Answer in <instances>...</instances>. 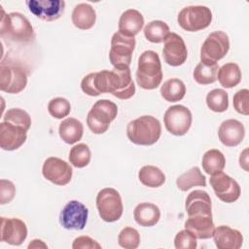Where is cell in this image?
<instances>
[{
    "label": "cell",
    "instance_id": "6da1fadb",
    "mask_svg": "<svg viewBox=\"0 0 249 249\" xmlns=\"http://www.w3.org/2000/svg\"><path fill=\"white\" fill-rule=\"evenodd\" d=\"M82 90L89 96L110 92L119 99H128L135 93V86L129 67H114L89 73L81 82Z\"/></svg>",
    "mask_w": 249,
    "mask_h": 249
},
{
    "label": "cell",
    "instance_id": "7a4b0ae2",
    "mask_svg": "<svg viewBox=\"0 0 249 249\" xmlns=\"http://www.w3.org/2000/svg\"><path fill=\"white\" fill-rule=\"evenodd\" d=\"M186 212L188 219L185 229L192 231L196 239L212 237L215 227L212 219V204L209 195L202 190H195L186 199Z\"/></svg>",
    "mask_w": 249,
    "mask_h": 249
},
{
    "label": "cell",
    "instance_id": "3957f363",
    "mask_svg": "<svg viewBox=\"0 0 249 249\" xmlns=\"http://www.w3.org/2000/svg\"><path fill=\"white\" fill-rule=\"evenodd\" d=\"M0 36L7 41L26 44L34 40L35 32L28 18L22 14L18 12L6 14L2 9Z\"/></svg>",
    "mask_w": 249,
    "mask_h": 249
},
{
    "label": "cell",
    "instance_id": "277c9868",
    "mask_svg": "<svg viewBox=\"0 0 249 249\" xmlns=\"http://www.w3.org/2000/svg\"><path fill=\"white\" fill-rule=\"evenodd\" d=\"M161 124L153 116H141L128 123L126 126L127 138L136 145L150 146L155 144L160 137Z\"/></svg>",
    "mask_w": 249,
    "mask_h": 249
},
{
    "label": "cell",
    "instance_id": "5b68a950",
    "mask_svg": "<svg viewBox=\"0 0 249 249\" xmlns=\"http://www.w3.org/2000/svg\"><path fill=\"white\" fill-rule=\"evenodd\" d=\"M162 80L161 63L159 54L154 51H145L138 59L136 82L144 89H157Z\"/></svg>",
    "mask_w": 249,
    "mask_h": 249
},
{
    "label": "cell",
    "instance_id": "8992f818",
    "mask_svg": "<svg viewBox=\"0 0 249 249\" xmlns=\"http://www.w3.org/2000/svg\"><path fill=\"white\" fill-rule=\"evenodd\" d=\"M117 114L118 107L113 101L108 99L97 100L88 113V126L94 134H102L107 131Z\"/></svg>",
    "mask_w": 249,
    "mask_h": 249
},
{
    "label": "cell",
    "instance_id": "52a82bcc",
    "mask_svg": "<svg viewBox=\"0 0 249 249\" xmlns=\"http://www.w3.org/2000/svg\"><path fill=\"white\" fill-rule=\"evenodd\" d=\"M27 71L15 61L2 60L0 65V89L8 93H18L27 85Z\"/></svg>",
    "mask_w": 249,
    "mask_h": 249
},
{
    "label": "cell",
    "instance_id": "ba28073f",
    "mask_svg": "<svg viewBox=\"0 0 249 249\" xmlns=\"http://www.w3.org/2000/svg\"><path fill=\"white\" fill-rule=\"evenodd\" d=\"M96 208L100 218L108 223L118 221L124 211L120 193L114 188H104L96 196Z\"/></svg>",
    "mask_w": 249,
    "mask_h": 249
},
{
    "label": "cell",
    "instance_id": "9c48e42d",
    "mask_svg": "<svg viewBox=\"0 0 249 249\" xmlns=\"http://www.w3.org/2000/svg\"><path fill=\"white\" fill-rule=\"evenodd\" d=\"M177 21L186 31H199L210 25L212 21V12L206 6H188L179 12Z\"/></svg>",
    "mask_w": 249,
    "mask_h": 249
},
{
    "label": "cell",
    "instance_id": "30bf717a",
    "mask_svg": "<svg viewBox=\"0 0 249 249\" xmlns=\"http://www.w3.org/2000/svg\"><path fill=\"white\" fill-rule=\"evenodd\" d=\"M136 41L134 37L125 36L119 31L111 39L109 59L114 67H129Z\"/></svg>",
    "mask_w": 249,
    "mask_h": 249
},
{
    "label": "cell",
    "instance_id": "8fae6325",
    "mask_svg": "<svg viewBox=\"0 0 249 249\" xmlns=\"http://www.w3.org/2000/svg\"><path fill=\"white\" fill-rule=\"evenodd\" d=\"M230 50L229 36L224 31H214L204 40L200 49V61L216 62L222 59Z\"/></svg>",
    "mask_w": 249,
    "mask_h": 249
},
{
    "label": "cell",
    "instance_id": "7c38bea8",
    "mask_svg": "<svg viewBox=\"0 0 249 249\" xmlns=\"http://www.w3.org/2000/svg\"><path fill=\"white\" fill-rule=\"evenodd\" d=\"M192 113L184 105H173L167 108L163 116L164 126L168 132L176 136L186 134L192 125Z\"/></svg>",
    "mask_w": 249,
    "mask_h": 249
},
{
    "label": "cell",
    "instance_id": "4fadbf2b",
    "mask_svg": "<svg viewBox=\"0 0 249 249\" xmlns=\"http://www.w3.org/2000/svg\"><path fill=\"white\" fill-rule=\"evenodd\" d=\"M209 182L216 196L226 203L234 202L240 196L241 190L238 183L223 171L212 174Z\"/></svg>",
    "mask_w": 249,
    "mask_h": 249
},
{
    "label": "cell",
    "instance_id": "5bb4252c",
    "mask_svg": "<svg viewBox=\"0 0 249 249\" xmlns=\"http://www.w3.org/2000/svg\"><path fill=\"white\" fill-rule=\"evenodd\" d=\"M89 217L88 208L78 200H70L59 214V223L66 230L80 231L86 227Z\"/></svg>",
    "mask_w": 249,
    "mask_h": 249
},
{
    "label": "cell",
    "instance_id": "9a60e30c",
    "mask_svg": "<svg viewBox=\"0 0 249 249\" xmlns=\"http://www.w3.org/2000/svg\"><path fill=\"white\" fill-rule=\"evenodd\" d=\"M42 174L53 184L65 186L71 181L73 170L65 160L56 157H50L43 163Z\"/></svg>",
    "mask_w": 249,
    "mask_h": 249
},
{
    "label": "cell",
    "instance_id": "2e32d148",
    "mask_svg": "<svg viewBox=\"0 0 249 249\" xmlns=\"http://www.w3.org/2000/svg\"><path fill=\"white\" fill-rule=\"evenodd\" d=\"M25 4L31 14L45 21L58 19L65 9L63 0H27Z\"/></svg>",
    "mask_w": 249,
    "mask_h": 249
},
{
    "label": "cell",
    "instance_id": "e0dca14e",
    "mask_svg": "<svg viewBox=\"0 0 249 249\" xmlns=\"http://www.w3.org/2000/svg\"><path fill=\"white\" fill-rule=\"evenodd\" d=\"M162 54L164 61L168 65H182L188 56V50L183 38L174 32L169 33L164 40Z\"/></svg>",
    "mask_w": 249,
    "mask_h": 249
},
{
    "label": "cell",
    "instance_id": "ac0fdd59",
    "mask_svg": "<svg viewBox=\"0 0 249 249\" xmlns=\"http://www.w3.org/2000/svg\"><path fill=\"white\" fill-rule=\"evenodd\" d=\"M27 237V227L18 218L1 217V241L20 245Z\"/></svg>",
    "mask_w": 249,
    "mask_h": 249
},
{
    "label": "cell",
    "instance_id": "d6986e66",
    "mask_svg": "<svg viewBox=\"0 0 249 249\" xmlns=\"http://www.w3.org/2000/svg\"><path fill=\"white\" fill-rule=\"evenodd\" d=\"M26 132L23 127L3 121L0 124V147L5 151L18 149L26 140Z\"/></svg>",
    "mask_w": 249,
    "mask_h": 249
},
{
    "label": "cell",
    "instance_id": "ffe728a7",
    "mask_svg": "<svg viewBox=\"0 0 249 249\" xmlns=\"http://www.w3.org/2000/svg\"><path fill=\"white\" fill-rule=\"evenodd\" d=\"M218 136L223 145L235 147L242 142L245 136L244 125L235 119L226 120L219 126Z\"/></svg>",
    "mask_w": 249,
    "mask_h": 249
},
{
    "label": "cell",
    "instance_id": "44dd1931",
    "mask_svg": "<svg viewBox=\"0 0 249 249\" xmlns=\"http://www.w3.org/2000/svg\"><path fill=\"white\" fill-rule=\"evenodd\" d=\"M212 236L218 249H239L243 243L241 232L225 225L215 228Z\"/></svg>",
    "mask_w": 249,
    "mask_h": 249
},
{
    "label": "cell",
    "instance_id": "7402d4cb",
    "mask_svg": "<svg viewBox=\"0 0 249 249\" xmlns=\"http://www.w3.org/2000/svg\"><path fill=\"white\" fill-rule=\"evenodd\" d=\"M144 25V18L142 14L135 9L124 11L119 19V32L129 37L137 35Z\"/></svg>",
    "mask_w": 249,
    "mask_h": 249
},
{
    "label": "cell",
    "instance_id": "603a6c76",
    "mask_svg": "<svg viewBox=\"0 0 249 249\" xmlns=\"http://www.w3.org/2000/svg\"><path fill=\"white\" fill-rule=\"evenodd\" d=\"M135 222L142 227H153L160 218V208L150 202H142L136 205L133 211Z\"/></svg>",
    "mask_w": 249,
    "mask_h": 249
},
{
    "label": "cell",
    "instance_id": "cb8c5ba5",
    "mask_svg": "<svg viewBox=\"0 0 249 249\" xmlns=\"http://www.w3.org/2000/svg\"><path fill=\"white\" fill-rule=\"evenodd\" d=\"M73 24L82 30L90 29L96 20V14L92 6L88 3H80L75 6L72 12Z\"/></svg>",
    "mask_w": 249,
    "mask_h": 249
},
{
    "label": "cell",
    "instance_id": "d4e9b609",
    "mask_svg": "<svg viewBox=\"0 0 249 249\" xmlns=\"http://www.w3.org/2000/svg\"><path fill=\"white\" fill-rule=\"evenodd\" d=\"M58 133L65 143L74 144L81 140L84 133V125L75 118H67L60 123Z\"/></svg>",
    "mask_w": 249,
    "mask_h": 249
},
{
    "label": "cell",
    "instance_id": "484cf974",
    "mask_svg": "<svg viewBox=\"0 0 249 249\" xmlns=\"http://www.w3.org/2000/svg\"><path fill=\"white\" fill-rule=\"evenodd\" d=\"M241 70L236 63L229 62L224 64L218 70L217 79L222 87L231 89L237 86L241 81Z\"/></svg>",
    "mask_w": 249,
    "mask_h": 249
},
{
    "label": "cell",
    "instance_id": "4316f807",
    "mask_svg": "<svg viewBox=\"0 0 249 249\" xmlns=\"http://www.w3.org/2000/svg\"><path fill=\"white\" fill-rule=\"evenodd\" d=\"M176 186L182 192H187L195 186L205 187L206 186V178L201 173L199 167L194 166L188 171L181 174L176 179Z\"/></svg>",
    "mask_w": 249,
    "mask_h": 249
},
{
    "label": "cell",
    "instance_id": "83f0119b",
    "mask_svg": "<svg viewBox=\"0 0 249 249\" xmlns=\"http://www.w3.org/2000/svg\"><path fill=\"white\" fill-rule=\"evenodd\" d=\"M219 66L216 62L200 61L195 68L193 76L199 85H209L217 80Z\"/></svg>",
    "mask_w": 249,
    "mask_h": 249
},
{
    "label": "cell",
    "instance_id": "f1b7e54d",
    "mask_svg": "<svg viewBox=\"0 0 249 249\" xmlns=\"http://www.w3.org/2000/svg\"><path fill=\"white\" fill-rule=\"evenodd\" d=\"M186 93V86L180 79H169L160 88V94L168 102H177L183 99Z\"/></svg>",
    "mask_w": 249,
    "mask_h": 249
},
{
    "label": "cell",
    "instance_id": "f546056e",
    "mask_svg": "<svg viewBox=\"0 0 249 249\" xmlns=\"http://www.w3.org/2000/svg\"><path fill=\"white\" fill-rule=\"evenodd\" d=\"M226 165V159L223 153L217 149L206 151L202 157V167L209 174H215L222 171Z\"/></svg>",
    "mask_w": 249,
    "mask_h": 249
},
{
    "label": "cell",
    "instance_id": "4dcf8cb0",
    "mask_svg": "<svg viewBox=\"0 0 249 249\" xmlns=\"http://www.w3.org/2000/svg\"><path fill=\"white\" fill-rule=\"evenodd\" d=\"M138 179L144 186L158 188L165 182V175L157 166L145 165L140 168L138 172Z\"/></svg>",
    "mask_w": 249,
    "mask_h": 249
},
{
    "label": "cell",
    "instance_id": "1f68e13d",
    "mask_svg": "<svg viewBox=\"0 0 249 249\" xmlns=\"http://www.w3.org/2000/svg\"><path fill=\"white\" fill-rule=\"evenodd\" d=\"M169 33V26L162 20H152L144 27V36L152 43L163 42Z\"/></svg>",
    "mask_w": 249,
    "mask_h": 249
},
{
    "label": "cell",
    "instance_id": "d6a6232c",
    "mask_svg": "<svg viewBox=\"0 0 249 249\" xmlns=\"http://www.w3.org/2000/svg\"><path fill=\"white\" fill-rule=\"evenodd\" d=\"M206 104L208 108L217 113L227 111L229 108V95L222 89H214L206 95Z\"/></svg>",
    "mask_w": 249,
    "mask_h": 249
},
{
    "label": "cell",
    "instance_id": "836d02e7",
    "mask_svg": "<svg viewBox=\"0 0 249 249\" xmlns=\"http://www.w3.org/2000/svg\"><path fill=\"white\" fill-rule=\"evenodd\" d=\"M90 150L85 143H79L73 146L69 152L68 157L70 163L77 168H83L87 166L90 161Z\"/></svg>",
    "mask_w": 249,
    "mask_h": 249
},
{
    "label": "cell",
    "instance_id": "e575fe53",
    "mask_svg": "<svg viewBox=\"0 0 249 249\" xmlns=\"http://www.w3.org/2000/svg\"><path fill=\"white\" fill-rule=\"evenodd\" d=\"M4 122H8L15 125L23 127L25 130H28L31 125V118L29 114L19 108H11L9 109L4 117Z\"/></svg>",
    "mask_w": 249,
    "mask_h": 249
},
{
    "label": "cell",
    "instance_id": "d590c367",
    "mask_svg": "<svg viewBox=\"0 0 249 249\" xmlns=\"http://www.w3.org/2000/svg\"><path fill=\"white\" fill-rule=\"evenodd\" d=\"M118 243L124 249H136L140 244V234L134 228L125 227L118 235Z\"/></svg>",
    "mask_w": 249,
    "mask_h": 249
},
{
    "label": "cell",
    "instance_id": "8d00e7d4",
    "mask_svg": "<svg viewBox=\"0 0 249 249\" xmlns=\"http://www.w3.org/2000/svg\"><path fill=\"white\" fill-rule=\"evenodd\" d=\"M48 111L52 117L55 119H62L69 115L71 105L66 98L55 97L49 102Z\"/></svg>",
    "mask_w": 249,
    "mask_h": 249
},
{
    "label": "cell",
    "instance_id": "74e56055",
    "mask_svg": "<svg viewBox=\"0 0 249 249\" xmlns=\"http://www.w3.org/2000/svg\"><path fill=\"white\" fill-rule=\"evenodd\" d=\"M174 246L176 249H196L197 246L196 237L189 230H182L175 235Z\"/></svg>",
    "mask_w": 249,
    "mask_h": 249
},
{
    "label": "cell",
    "instance_id": "f35d334b",
    "mask_svg": "<svg viewBox=\"0 0 249 249\" xmlns=\"http://www.w3.org/2000/svg\"><path fill=\"white\" fill-rule=\"evenodd\" d=\"M233 108L235 111L241 115H249V90L247 89H242L236 91L232 99Z\"/></svg>",
    "mask_w": 249,
    "mask_h": 249
},
{
    "label": "cell",
    "instance_id": "ab89813d",
    "mask_svg": "<svg viewBox=\"0 0 249 249\" xmlns=\"http://www.w3.org/2000/svg\"><path fill=\"white\" fill-rule=\"evenodd\" d=\"M16 195L15 185L9 181L2 179L0 181V203L5 204L9 203Z\"/></svg>",
    "mask_w": 249,
    "mask_h": 249
},
{
    "label": "cell",
    "instance_id": "60d3db41",
    "mask_svg": "<svg viewBox=\"0 0 249 249\" xmlns=\"http://www.w3.org/2000/svg\"><path fill=\"white\" fill-rule=\"evenodd\" d=\"M73 249H100L101 245L88 235L76 237L72 243Z\"/></svg>",
    "mask_w": 249,
    "mask_h": 249
},
{
    "label": "cell",
    "instance_id": "b9f144b4",
    "mask_svg": "<svg viewBox=\"0 0 249 249\" xmlns=\"http://www.w3.org/2000/svg\"><path fill=\"white\" fill-rule=\"evenodd\" d=\"M247 149H245L241 154H240V158H239V165L244 169V170H248L247 168V164H248V156H247Z\"/></svg>",
    "mask_w": 249,
    "mask_h": 249
},
{
    "label": "cell",
    "instance_id": "7bdbcfd3",
    "mask_svg": "<svg viewBox=\"0 0 249 249\" xmlns=\"http://www.w3.org/2000/svg\"><path fill=\"white\" fill-rule=\"evenodd\" d=\"M38 247H43V248H47V245L40 239H34L32 240V242L28 245V248H38Z\"/></svg>",
    "mask_w": 249,
    "mask_h": 249
}]
</instances>
